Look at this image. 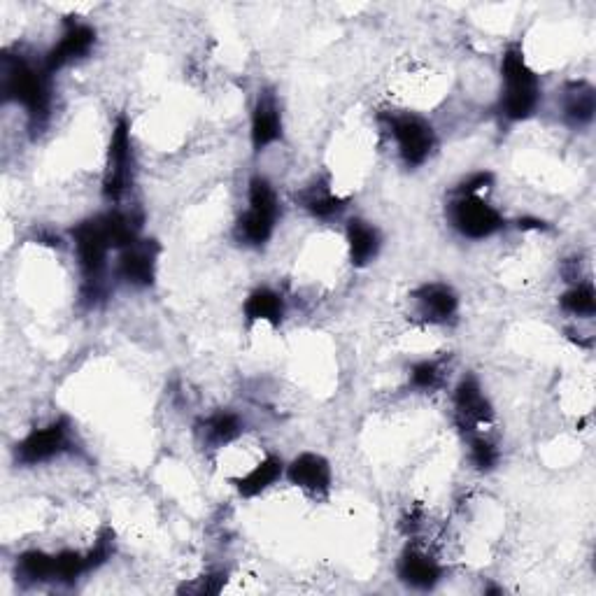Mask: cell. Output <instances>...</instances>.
<instances>
[{
  "instance_id": "27",
  "label": "cell",
  "mask_w": 596,
  "mask_h": 596,
  "mask_svg": "<svg viewBox=\"0 0 596 596\" xmlns=\"http://www.w3.org/2000/svg\"><path fill=\"white\" fill-rule=\"evenodd\" d=\"M112 550H115V534H112L110 529H105L101 536H98V541L94 545V550L87 555V566L89 569H96V566H101L103 562H108Z\"/></svg>"
},
{
  "instance_id": "4",
  "label": "cell",
  "mask_w": 596,
  "mask_h": 596,
  "mask_svg": "<svg viewBox=\"0 0 596 596\" xmlns=\"http://www.w3.org/2000/svg\"><path fill=\"white\" fill-rule=\"evenodd\" d=\"M73 240L77 250V261H80L84 285L91 289L96 296V287L101 282V275L105 271V259L110 252V240L105 236L103 219H87V222L77 224L73 229Z\"/></svg>"
},
{
  "instance_id": "7",
  "label": "cell",
  "mask_w": 596,
  "mask_h": 596,
  "mask_svg": "<svg viewBox=\"0 0 596 596\" xmlns=\"http://www.w3.org/2000/svg\"><path fill=\"white\" fill-rule=\"evenodd\" d=\"M389 126H392V136L406 166H422L434 152L436 133L427 119L417 115H396Z\"/></svg>"
},
{
  "instance_id": "3",
  "label": "cell",
  "mask_w": 596,
  "mask_h": 596,
  "mask_svg": "<svg viewBox=\"0 0 596 596\" xmlns=\"http://www.w3.org/2000/svg\"><path fill=\"white\" fill-rule=\"evenodd\" d=\"M280 205L278 196L266 177H252L250 180V210L240 217L236 226L238 240L247 245H264L273 236L275 222H278Z\"/></svg>"
},
{
  "instance_id": "22",
  "label": "cell",
  "mask_w": 596,
  "mask_h": 596,
  "mask_svg": "<svg viewBox=\"0 0 596 596\" xmlns=\"http://www.w3.org/2000/svg\"><path fill=\"white\" fill-rule=\"evenodd\" d=\"M243 431V424H240V417L233 413H217L212 415L208 422H205V438L212 445H229L231 441H236Z\"/></svg>"
},
{
  "instance_id": "10",
  "label": "cell",
  "mask_w": 596,
  "mask_h": 596,
  "mask_svg": "<svg viewBox=\"0 0 596 596\" xmlns=\"http://www.w3.org/2000/svg\"><path fill=\"white\" fill-rule=\"evenodd\" d=\"M96 45V31L87 24H80V21L70 19L66 24V31H63L61 40L49 49L45 59V70L47 73H56L68 63H73L82 56H87Z\"/></svg>"
},
{
  "instance_id": "1",
  "label": "cell",
  "mask_w": 596,
  "mask_h": 596,
  "mask_svg": "<svg viewBox=\"0 0 596 596\" xmlns=\"http://www.w3.org/2000/svg\"><path fill=\"white\" fill-rule=\"evenodd\" d=\"M47 75L45 66L33 68L21 56H5L3 59V94L7 101L19 103L28 112L33 129H40L52 110V91H49Z\"/></svg>"
},
{
  "instance_id": "8",
  "label": "cell",
  "mask_w": 596,
  "mask_h": 596,
  "mask_svg": "<svg viewBox=\"0 0 596 596\" xmlns=\"http://www.w3.org/2000/svg\"><path fill=\"white\" fill-rule=\"evenodd\" d=\"M70 429L68 424L59 420L47 424V427L35 429L24 441L17 445V464L21 466H40L45 461H52L61 452L68 450Z\"/></svg>"
},
{
  "instance_id": "11",
  "label": "cell",
  "mask_w": 596,
  "mask_h": 596,
  "mask_svg": "<svg viewBox=\"0 0 596 596\" xmlns=\"http://www.w3.org/2000/svg\"><path fill=\"white\" fill-rule=\"evenodd\" d=\"M156 247L152 240H145V243H136L124 247L122 257H119V275L129 282L133 287H149L154 282L156 275Z\"/></svg>"
},
{
  "instance_id": "17",
  "label": "cell",
  "mask_w": 596,
  "mask_h": 596,
  "mask_svg": "<svg viewBox=\"0 0 596 596\" xmlns=\"http://www.w3.org/2000/svg\"><path fill=\"white\" fill-rule=\"evenodd\" d=\"M245 315L250 322H268L278 326L285 315V303L278 292L273 289L261 287L257 292H252L245 301Z\"/></svg>"
},
{
  "instance_id": "29",
  "label": "cell",
  "mask_w": 596,
  "mask_h": 596,
  "mask_svg": "<svg viewBox=\"0 0 596 596\" xmlns=\"http://www.w3.org/2000/svg\"><path fill=\"white\" fill-rule=\"evenodd\" d=\"M226 583V573H212V576L203 578L201 585H198V592L201 594H217Z\"/></svg>"
},
{
  "instance_id": "12",
  "label": "cell",
  "mask_w": 596,
  "mask_h": 596,
  "mask_svg": "<svg viewBox=\"0 0 596 596\" xmlns=\"http://www.w3.org/2000/svg\"><path fill=\"white\" fill-rule=\"evenodd\" d=\"M417 310L420 315L431 324H445L457 315L459 298L447 285H438V282H431V285H424L415 292Z\"/></svg>"
},
{
  "instance_id": "15",
  "label": "cell",
  "mask_w": 596,
  "mask_h": 596,
  "mask_svg": "<svg viewBox=\"0 0 596 596\" xmlns=\"http://www.w3.org/2000/svg\"><path fill=\"white\" fill-rule=\"evenodd\" d=\"M399 578L417 590H431L441 580V566L417 550H408L399 562Z\"/></svg>"
},
{
  "instance_id": "23",
  "label": "cell",
  "mask_w": 596,
  "mask_h": 596,
  "mask_svg": "<svg viewBox=\"0 0 596 596\" xmlns=\"http://www.w3.org/2000/svg\"><path fill=\"white\" fill-rule=\"evenodd\" d=\"M562 305H564V310L573 312V315L592 317L596 310V296H594L592 285L573 287L571 292H566L562 296Z\"/></svg>"
},
{
  "instance_id": "5",
  "label": "cell",
  "mask_w": 596,
  "mask_h": 596,
  "mask_svg": "<svg viewBox=\"0 0 596 596\" xmlns=\"http://www.w3.org/2000/svg\"><path fill=\"white\" fill-rule=\"evenodd\" d=\"M133 166V145H131V126L122 117L112 129L110 147H108V163H105L103 177V196L108 201H119L126 194L131 182Z\"/></svg>"
},
{
  "instance_id": "13",
  "label": "cell",
  "mask_w": 596,
  "mask_h": 596,
  "mask_svg": "<svg viewBox=\"0 0 596 596\" xmlns=\"http://www.w3.org/2000/svg\"><path fill=\"white\" fill-rule=\"evenodd\" d=\"M289 480L292 485L305 489L312 494H324L331 487V466L329 461L319 454L305 452L301 457H296L289 466Z\"/></svg>"
},
{
  "instance_id": "9",
  "label": "cell",
  "mask_w": 596,
  "mask_h": 596,
  "mask_svg": "<svg viewBox=\"0 0 596 596\" xmlns=\"http://www.w3.org/2000/svg\"><path fill=\"white\" fill-rule=\"evenodd\" d=\"M454 415H457V424L464 431H478L492 422V406H489L480 382L473 375L461 378L457 389H454Z\"/></svg>"
},
{
  "instance_id": "21",
  "label": "cell",
  "mask_w": 596,
  "mask_h": 596,
  "mask_svg": "<svg viewBox=\"0 0 596 596\" xmlns=\"http://www.w3.org/2000/svg\"><path fill=\"white\" fill-rule=\"evenodd\" d=\"M566 117L571 119L573 124H587L592 122L594 110H596V98L594 89L587 87V84H576L566 96Z\"/></svg>"
},
{
  "instance_id": "2",
  "label": "cell",
  "mask_w": 596,
  "mask_h": 596,
  "mask_svg": "<svg viewBox=\"0 0 596 596\" xmlns=\"http://www.w3.org/2000/svg\"><path fill=\"white\" fill-rule=\"evenodd\" d=\"M501 75L503 84H506L501 101L503 115L510 122H522V119L534 115L538 101H541V84H538L536 73L527 66L522 49L517 45L508 47L503 54Z\"/></svg>"
},
{
  "instance_id": "20",
  "label": "cell",
  "mask_w": 596,
  "mask_h": 596,
  "mask_svg": "<svg viewBox=\"0 0 596 596\" xmlns=\"http://www.w3.org/2000/svg\"><path fill=\"white\" fill-rule=\"evenodd\" d=\"M303 208L319 219H329L340 215V212L345 210V201L343 198L333 196L326 187H317L315 184V187H310L303 194Z\"/></svg>"
},
{
  "instance_id": "18",
  "label": "cell",
  "mask_w": 596,
  "mask_h": 596,
  "mask_svg": "<svg viewBox=\"0 0 596 596\" xmlns=\"http://www.w3.org/2000/svg\"><path fill=\"white\" fill-rule=\"evenodd\" d=\"M282 475V461L278 457H266L259 466H254L245 478L236 480L238 492L243 496H257L273 485Z\"/></svg>"
},
{
  "instance_id": "24",
  "label": "cell",
  "mask_w": 596,
  "mask_h": 596,
  "mask_svg": "<svg viewBox=\"0 0 596 596\" xmlns=\"http://www.w3.org/2000/svg\"><path fill=\"white\" fill-rule=\"evenodd\" d=\"M54 559H56L54 578L61 580V583H73V580L80 578L82 573L89 569V566H87V557H82L80 552L63 550Z\"/></svg>"
},
{
  "instance_id": "25",
  "label": "cell",
  "mask_w": 596,
  "mask_h": 596,
  "mask_svg": "<svg viewBox=\"0 0 596 596\" xmlns=\"http://www.w3.org/2000/svg\"><path fill=\"white\" fill-rule=\"evenodd\" d=\"M471 459L473 464L480 468V471H492L496 466V461H499V450H496V445L492 441H487V438H473L471 443Z\"/></svg>"
},
{
  "instance_id": "6",
  "label": "cell",
  "mask_w": 596,
  "mask_h": 596,
  "mask_svg": "<svg viewBox=\"0 0 596 596\" xmlns=\"http://www.w3.org/2000/svg\"><path fill=\"white\" fill-rule=\"evenodd\" d=\"M447 217H450L452 226L461 236L473 240L494 236L503 226V217L499 215V210L492 208L487 201H482L480 196H459L457 201L450 203Z\"/></svg>"
},
{
  "instance_id": "14",
  "label": "cell",
  "mask_w": 596,
  "mask_h": 596,
  "mask_svg": "<svg viewBox=\"0 0 596 596\" xmlns=\"http://www.w3.org/2000/svg\"><path fill=\"white\" fill-rule=\"evenodd\" d=\"M282 136V115L273 94H261L252 112V145L257 152Z\"/></svg>"
},
{
  "instance_id": "16",
  "label": "cell",
  "mask_w": 596,
  "mask_h": 596,
  "mask_svg": "<svg viewBox=\"0 0 596 596\" xmlns=\"http://www.w3.org/2000/svg\"><path fill=\"white\" fill-rule=\"evenodd\" d=\"M347 245H350V259L354 266L371 264L380 247L378 231H375L371 224L354 219V222L347 226Z\"/></svg>"
},
{
  "instance_id": "19",
  "label": "cell",
  "mask_w": 596,
  "mask_h": 596,
  "mask_svg": "<svg viewBox=\"0 0 596 596\" xmlns=\"http://www.w3.org/2000/svg\"><path fill=\"white\" fill-rule=\"evenodd\" d=\"M56 559L45 555L42 550H28L17 559V578L24 583H45L54 578Z\"/></svg>"
},
{
  "instance_id": "26",
  "label": "cell",
  "mask_w": 596,
  "mask_h": 596,
  "mask_svg": "<svg viewBox=\"0 0 596 596\" xmlns=\"http://www.w3.org/2000/svg\"><path fill=\"white\" fill-rule=\"evenodd\" d=\"M413 385L417 389H434L441 382V366L436 361H420L413 366Z\"/></svg>"
},
{
  "instance_id": "28",
  "label": "cell",
  "mask_w": 596,
  "mask_h": 596,
  "mask_svg": "<svg viewBox=\"0 0 596 596\" xmlns=\"http://www.w3.org/2000/svg\"><path fill=\"white\" fill-rule=\"evenodd\" d=\"M492 173H473L468 180L461 182L459 187V196H478V191L487 189L492 184Z\"/></svg>"
}]
</instances>
